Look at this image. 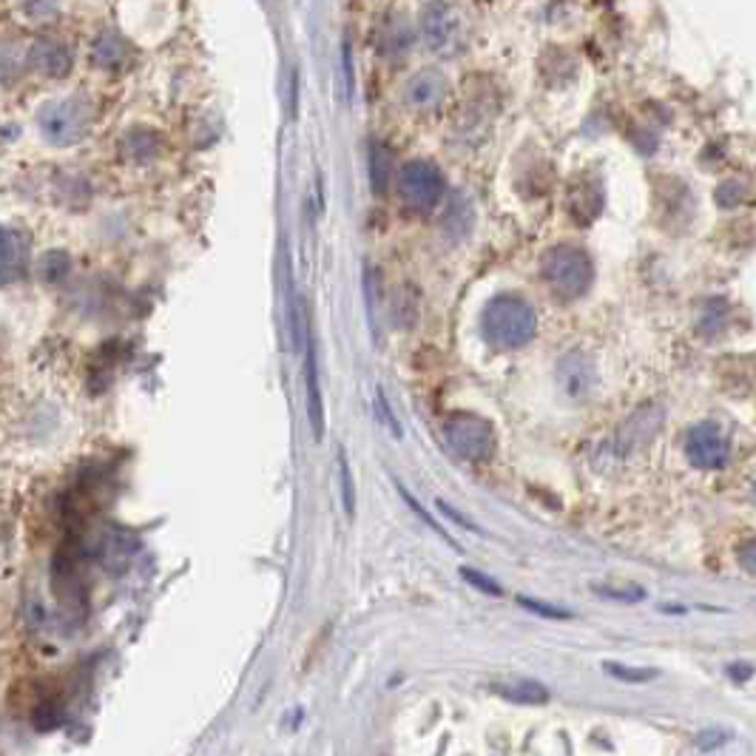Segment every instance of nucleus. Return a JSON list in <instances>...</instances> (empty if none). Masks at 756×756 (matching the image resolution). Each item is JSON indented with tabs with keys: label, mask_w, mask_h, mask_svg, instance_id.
<instances>
[{
	"label": "nucleus",
	"mask_w": 756,
	"mask_h": 756,
	"mask_svg": "<svg viewBox=\"0 0 756 756\" xmlns=\"http://www.w3.org/2000/svg\"><path fill=\"white\" fill-rule=\"evenodd\" d=\"M480 333L495 350H521L538 333V313L515 293L495 296L480 313Z\"/></svg>",
	"instance_id": "f257e3e1"
},
{
	"label": "nucleus",
	"mask_w": 756,
	"mask_h": 756,
	"mask_svg": "<svg viewBox=\"0 0 756 756\" xmlns=\"http://www.w3.org/2000/svg\"><path fill=\"white\" fill-rule=\"evenodd\" d=\"M543 282L563 302H575L589 293L594 282V265L586 251L572 245H558L543 256Z\"/></svg>",
	"instance_id": "f03ea898"
},
{
	"label": "nucleus",
	"mask_w": 756,
	"mask_h": 756,
	"mask_svg": "<svg viewBox=\"0 0 756 756\" xmlns=\"http://www.w3.org/2000/svg\"><path fill=\"white\" fill-rule=\"evenodd\" d=\"M38 128L49 145H57V149L77 145L91 128L89 103L82 98L52 100L38 112Z\"/></svg>",
	"instance_id": "7ed1b4c3"
},
{
	"label": "nucleus",
	"mask_w": 756,
	"mask_h": 756,
	"mask_svg": "<svg viewBox=\"0 0 756 756\" xmlns=\"http://www.w3.org/2000/svg\"><path fill=\"white\" fill-rule=\"evenodd\" d=\"M444 438H447V447L470 464L489 461L495 456V444H498L492 424L487 419H478V415H452L444 424Z\"/></svg>",
	"instance_id": "20e7f679"
},
{
	"label": "nucleus",
	"mask_w": 756,
	"mask_h": 756,
	"mask_svg": "<svg viewBox=\"0 0 756 756\" xmlns=\"http://www.w3.org/2000/svg\"><path fill=\"white\" fill-rule=\"evenodd\" d=\"M444 191H447V180H444L441 168L427 159L407 163L398 174V194L410 210L427 214L441 203Z\"/></svg>",
	"instance_id": "39448f33"
},
{
	"label": "nucleus",
	"mask_w": 756,
	"mask_h": 756,
	"mask_svg": "<svg viewBox=\"0 0 756 756\" xmlns=\"http://www.w3.org/2000/svg\"><path fill=\"white\" fill-rule=\"evenodd\" d=\"M421 35L438 54H452L464 43V17L447 0H433L421 15Z\"/></svg>",
	"instance_id": "423d86ee"
},
{
	"label": "nucleus",
	"mask_w": 756,
	"mask_h": 756,
	"mask_svg": "<svg viewBox=\"0 0 756 756\" xmlns=\"http://www.w3.org/2000/svg\"><path fill=\"white\" fill-rule=\"evenodd\" d=\"M685 456L696 470H719L731 458V444L712 421L694 424L685 435Z\"/></svg>",
	"instance_id": "0eeeda50"
},
{
	"label": "nucleus",
	"mask_w": 756,
	"mask_h": 756,
	"mask_svg": "<svg viewBox=\"0 0 756 756\" xmlns=\"http://www.w3.org/2000/svg\"><path fill=\"white\" fill-rule=\"evenodd\" d=\"M447 91H450V82L438 68H421L405 82L401 103L412 112H433L447 100Z\"/></svg>",
	"instance_id": "6e6552de"
},
{
	"label": "nucleus",
	"mask_w": 756,
	"mask_h": 756,
	"mask_svg": "<svg viewBox=\"0 0 756 756\" xmlns=\"http://www.w3.org/2000/svg\"><path fill=\"white\" fill-rule=\"evenodd\" d=\"M554 375H558V387H561V393L569 398V401H584V398H589V393L594 389V382H598L592 359L580 350L566 353V356L558 361Z\"/></svg>",
	"instance_id": "1a4fd4ad"
},
{
	"label": "nucleus",
	"mask_w": 756,
	"mask_h": 756,
	"mask_svg": "<svg viewBox=\"0 0 756 756\" xmlns=\"http://www.w3.org/2000/svg\"><path fill=\"white\" fill-rule=\"evenodd\" d=\"M31 259V240L29 233L21 228H3L0 236V273L7 285H15L26 277Z\"/></svg>",
	"instance_id": "9d476101"
},
{
	"label": "nucleus",
	"mask_w": 756,
	"mask_h": 756,
	"mask_svg": "<svg viewBox=\"0 0 756 756\" xmlns=\"http://www.w3.org/2000/svg\"><path fill=\"white\" fill-rule=\"evenodd\" d=\"M659 427H663V410L654 405H645L631 412L629 421L623 424L620 435H617V441H620L623 450H635L637 444H645L649 438H654Z\"/></svg>",
	"instance_id": "9b49d317"
},
{
	"label": "nucleus",
	"mask_w": 756,
	"mask_h": 756,
	"mask_svg": "<svg viewBox=\"0 0 756 756\" xmlns=\"http://www.w3.org/2000/svg\"><path fill=\"white\" fill-rule=\"evenodd\" d=\"M29 66L43 77H66L72 68V52L57 40H38L29 49Z\"/></svg>",
	"instance_id": "f8f14e48"
},
{
	"label": "nucleus",
	"mask_w": 756,
	"mask_h": 756,
	"mask_svg": "<svg viewBox=\"0 0 756 756\" xmlns=\"http://www.w3.org/2000/svg\"><path fill=\"white\" fill-rule=\"evenodd\" d=\"M305 382H307V412H310V424H313L316 441H322L324 407H322V389H319V370H316L313 338L310 336H307V345H305Z\"/></svg>",
	"instance_id": "ddd939ff"
},
{
	"label": "nucleus",
	"mask_w": 756,
	"mask_h": 756,
	"mask_svg": "<svg viewBox=\"0 0 756 756\" xmlns=\"http://www.w3.org/2000/svg\"><path fill=\"white\" fill-rule=\"evenodd\" d=\"M91 61H94L98 68H103V72H117V68H123L128 63V46L123 43L117 35L105 31V35H100V38L94 40Z\"/></svg>",
	"instance_id": "4468645a"
},
{
	"label": "nucleus",
	"mask_w": 756,
	"mask_h": 756,
	"mask_svg": "<svg viewBox=\"0 0 756 756\" xmlns=\"http://www.w3.org/2000/svg\"><path fill=\"white\" fill-rule=\"evenodd\" d=\"M492 691L510 703L521 705H543L549 700L547 685H540L535 680H510V682H495Z\"/></svg>",
	"instance_id": "2eb2a0df"
},
{
	"label": "nucleus",
	"mask_w": 756,
	"mask_h": 756,
	"mask_svg": "<svg viewBox=\"0 0 756 756\" xmlns=\"http://www.w3.org/2000/svg\"><path fill=\"white\" fill-rule=\"evenodd\" d=\"M123 151L131 163H151V159L159 154V140L157 134H151L145 128H137L123 140Z\"/></svg>",
	"instance_id": "dca6fc26"
},
{
	"label": "nucleus",
	"mask_w": 756,
	"mask_h": 756,
	"mask_svg": "<svg viewBox=\"0 0 756 756\" xmlns=\"http://www.w3.org/2000/svg\"><path fill=\"white\" fill-rule=\"evenodd\" d=\"M368 163H370V185H373V194H387L389 188V154L384 145L373 143L370 145V154H368Z\"/></svg>",
	"instance_id": "f3484780"
},
{
	"label": "nucleus",
	"mask_w": 756,
	"mask_h": 756,
	"mask_svg": "<svg viewBox=\"0 0 756 756\" xmlns=\"http://www.w3.org/2000/svg\"><path fill=\"white\" fill-rule=\"evenodd\" d=\"M72 270V259H68L66 251H49L40 262V279L49 282V285H61L63 279L68 277Z\"/></svg>",
	"instance_id": "a211bd4d"
},
{
	"label": "nucleus",
	"mask_w": 756,
	"mask_h": 756,
	"mask_svg": "<svg viewBox=\"0 0 756 756\" xmlns=\"http://www.w3.org/2000/svg\"><path fill=\"white\" fill-rule=\"evenodd\" d=\"M726 319H728L726 302L712 299L703 305V316H700L696 328H700V333H703V336H717L719 330L726 328Z\"/></svg>",
	"instance_id": "6ab92c4d"
},
{
	"label": "nucleus",
	"mask_w": 756,
	"mask_h": 756,
	"mask_svg": "<svg viewBox=\"0 0 756 756\" xmlns=\"http://www.w3.org/2000/svg\"><path fill=\"white\" fill-rule=\"evenodd\" d=\"M412 43V31L410 23L405 21H393L384 26V38H382V49L389 54H401L407 52Z\"/></svg>",
	"instance_id": "aec40b11"
},
{
	"label": "nucleus",
	"mask_w": 756,
	"mask_h": 756,
	"mask_svg": "<svg viewBox=\"0 0 756 756\" xmlns=\"http://www.w3.org/2000/svg\"><path fill=\"white\" fill-rule=\"evenodd\" d=\"M338 475H342V501H345V512L347 517H353L356 515V480H353L345 447H338Z\"/></svg>",
	"instance_id": "412c9836"
},
{
	"label": "nucleus",
	"mask_w": 756,
	"mask_h": 756,
	"mask_svg": "<svg viewBox=\"0 0 756 756\" xmlns=\"http://www.w3.org/2000/svg\"><path fill=\"white\" fill-rule=\"evenodd\" d=\"M63 722V708L54 700H43V703L35 708V714H31V726H35V731H54V728H61Z\"/></svg>",
	"instance_id": "4be33fe9"
},
{
	"label": "nucleus",
	"mask_w": 756,
	"mask_h": 756,
	"mask_svg": "<svg viewBox=\"0 0 756 756\" xmlns=\"http://www.w3.org/2000/svg\"><path fill=\"white\" fill-rule=\"evenodd\" d=\"M461 577H464L466 584L475 586V589H480L484 594H492V598H501L503 589L498 580H492L489 575H484V572L478 569H470V566H461Z\"/></svg>",
	"instance_id": "5701e85b"
},
{
	"label": "nucleus",
	"mask_w": 756,
	"mask_h": 756,
	"mask_svg": "<svg viewBox=\"0 0 756 756\" xmlns=\"http://www.w3.org/2000/svg\"><path fill=\"white\" fill-rule=\"evenodd\" d=\"M398 492H401V498H405V503H407V507H410V510H412V512H415V515H419V517H421V521H424V524H427V526H430V529H433V531H435V535H438V538H444V540H447V543H450V547H456V549H458V543H456V540H452V538H450V535H447V531H444V529H441V524H435V521H433V515H430V512H427V510H424V507H421V503H419V501H415V498H412V495H410V492H407V489H405V487H398Z\"/></svg>",
	"instance_id": "b1692460"
},
{
	"label": "nucleus",
	"mask_w": 756,
	"mask_h": 756,
	"mask_svg": "<svg viewBox=\"0 0 756 756\" xmlns=\"http://www.w3.org/2000/svg\"><path fill=\"white\" fill-rule=\"evenodd\" d=\"M517 603L529 608L531 614H538V617H549V620H569L572 617V612H566V608H558L552 603H540L535 598H517Z\"/></svg>",
	"instance_id": "393cba45"
},
{
	"label": "nucleus",
	"mask_w": 756,
	"mask_h": 756,
	"mask_svg": "<svg viewBox=\"0 0 756 756\" xmlns=\"http://www.w3.org/2000/svg\"><path fill=\"white\" fill-rule=\"evenodd\" d=\"M606 671L612 677H617V680H626V682H645V680H654V677H657V671L629 668V666H620V663H606Z\"/></svg>",
	"instance_id": "a878e982"
},
{
	"label": "nucleus",
	"mask_w": 756,
	"mask_h": 756,
	"mask_svg": "<svg viewBox=\"0 0 756 756\" xmlns=\"http://www.w3.org/2000/svg\"><path fill=\"white\" fill-rule=\"evenodd\" d=\"M375 407H379V415H382V421L389 427V433L396 435V438H401V424H398V419L393 415V407H389L387 396H384V389H379V398H375Z\"/></svg>",
	"instance_id": "bb28decb"
},
{
	"label": "nucleus",
	"mask_w": 756,
	"mask_h": 756,
	"mask_svg": "<svg viewBox=\"0 0 756 756\" xmlns=\"http://www.w3.org/2000/svg\"><path fill=\"white\" fill-rule=\"evenodd\" d=\"M594 592L603 594V598L612 600H623V603H635V600L643 598V589H606V586H592Z\"/></svg>",
	"instance_id": "cd10ccee"
},
{
	"label": "nucleus",
	"mask_w": 756,
	"mask_h": 756,
	"mask_svg": "<svg viewBox=\"0 0 756 756\" xmlns=\"http://www.w3.org/2000/svg\"><path fill=\"white\" fill-rule=\"evenodd\" d=\"M736 558H740L742 569L756 577V538L745 540L740 547V552H736Z\"/></svg>",
	"instance_id": "c85d7f7f"
},
{
	"label": "nucleus",
	"mask_w": 756,
	"mask_h": 756,
	"mask_svg": "<svg viewBox=\"0 0 756 756\" xmlns=\"http://www.w3.org/2000/svg\"><path fill=\"white\" fill-rule=\"evenodd\" d=\"M728 675L734 677V680H748V677L754 675V666H748V663H736V666H728Z\"/></svg>",
	"instance_id": "c756f323"
},
{
	"label": "nucleus",
	"mask_w": 756,
	"mask_h": 756,
	"mask_svg": "<svg viewBox=\"0 0 756 756\" xmlns=\"http://www.w3.org/2000/svg\"><path fill=\"white\" fill-rule=\"evenodd\" d=\"M438 510H441L444 515H447V517H452V521H456V524H461V526H470V529H472V524H470V521H466V517L461 515V512H458V510H452V507H447V503H444V501H438Z\"/></svg>",
	"instance_id": "7c9ffc66"
}]
</instances>
